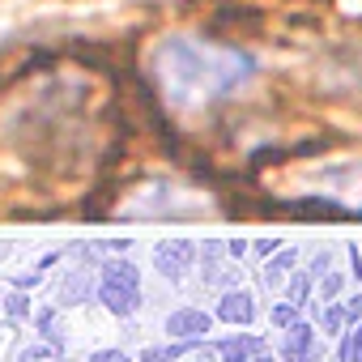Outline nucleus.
<instances>
[{"instance_id": "nucleus-1", "label": "nucleus", "mask_w": 362, "mask_h": 362, "mask_svg": "<svg viewBox=\"0 0 362 362\" xmlns=\"http://www.w3.org/2000/svg\"><path fill=\"white\" fill-rule=\"evenodd\" d=\"M252 73H256V60L247 52L201 43L192 35L162 39V47L153 56V81H158L162 98L179 111L209 107V103L243 90L252 81Z\"/></svg>"}, {"instance_id": "nucleus-2", "label": "nucleus", "mask_w": 362, "mask_h": 362, "mask_svg": "<svg viewBox=\"0 0 362 362\" xmlns=\"http://www.w3.org/2000/svg\"><path fill=\"white\" fill-rule=\"evenodd\" d=\"M94 298L111 315L128 320L141 307V273H136V264L132 260H98V290H94Z\"/></svg>"}, {"instance_id": "nucleus-3", "label": "nucleus", "mask_w": 362, "mask_h": 362, "mask_svg": "<svg viewBox=\"0 0 362 362\" xmlns=\"http://www.w3.org/2000/svg\"><path fill=\"white\" fill-rule=\"evenodd\" d=\"M153 269L170 281H184L192 269H197V243L188 239H170V243H158L153 247Z\"/></svg>"}, {"instance_id": "nucleus-4", "label": "nucleus", "mask_w": 362, "mask_h": 362, "mask_svg": "<svg viewBox=\"0 0 362 362\" xmlns=\"http://www.w3.org/2000/svg\"><path fill=\"white\" fill-rule=\"evenodd\" d=\"M214 328V315L201 307H179L166 315V332L170 341H205V332Z\"/></svg>"}, {"instance_id": "nucleus-5", "label": "nucleus", "mask_w": 362, "mask_h": 362, "mask_svg": "<svg viewBox=\"0 0 362 362\" xmlns=\"http://www.w3.org/2000/svg\"><path fill=\"white\" fill-rule=\"evenodd\" d=\"M281 362H320V349H315V332L307 320H294L286 328V341H281Z\"/></svg>"}, {"instance_id": "nucleus-6", "label": "nucleus", "mask_w": 362, "mask_h": 362, "mask_svg": "<svg viewBox=\"0 0 362 362\" xmlns=\"http://www.w3.org/2000/svg\"><path fill=\"white\" fill-rule=\"evenodd\" d=\"M218 320L222 324H235V328H247L256 320V298L247 290H226L218 298Z\"/></svg>"}, {"instance_id": "nucleus-7", "label": "nucleus", "mask_w": 362, "mask_h": 362, "mask_svg": "<svg viewBox=\"0 0 362 362\" xmlns=\"http://www.w3.org/2000/svg\"><path fill=\"white\" fill-rule=\"evenodd\" d=\"M256 354H264V341H260V337L239 332V337L218 341V358H222V362H252Z\"/></svg>"}, {"instance_id": "nucleus-8", "label": "nucleus", "mask_w": 362, "mask_h": 362, "mask_svg": "<svg viewBox=\"0 0 362 362\" xmlns=\"http://www.w3.org/2000/svg\"><path fill=\"white\" fill-rule=\"evenodd\" d=\"M98 290V273H90V269H77L73 277H64V286H60V303H69V307H77L86 294H94Z\"/></svg>"}, {"instance_id": "nucleus-9", "label": "nucleus", "mask_w": 362, "mask_h": 362, "mask_svg": "<svg viewBox=\"0 0 362 362\" xmlns=\"http://www.w3.org/2000/svg\"><path fill=\"white\" fill-rule=\"evenodd\" d=\"M290 209L303 214V218H345V209L337 201H328V197H307V201H294Z\"/></svg>"}, {"instance_id": "nucleus-10", "label": "nucleus", "mask_w": 362, "mask_h": 362, "mask_svg": "<svg viewBox=\"0 0 362 362\" xmlns=\"http://www.w3.org/2000/svg\"><path fill=\"white\" fill-rule=\"evenodd\" d=\"M197 341H170V345H149L136 362H175V358H184Z\"/></svg>"}, {"instance_id": "nucleus-11", "label": "nucleus", "mask_w": 362, "mask_h": 362, "mask_svg": "<svg viewBox=\"0 0 362 362\" xmlns=\"http://www.w3.org/2000/svg\"><path fill=\"white\" fill-rule=\"evenodd\" d=\"M311 294H315V277H311V273H294V277L286 281V298H290L294 307H307Z\"/></svg>"}, {"instance_id": "nucleus-12", "label": "nucleus", "mask_w": 362, "mask_h": 362, "mask_svg": "<svg viewBox=\"0 0 362 362\" xmlns=\"http://www.w3.org/2000/svg\"><path fill=\"white\" fill-rule=\"evenodd\" d=\"M294 264H298V252H294V247H286L277 260H269V264H264V281H269V286H277V281H281Z\"/></svg>"}, {"instance_id": "nucleus-13", "label": "nucleus", "mask_w": 362, "mask_h": 362, "mask_svg": "<svg viewBox=\"0 0 362 362\" xmlns=\"http://www.w3.org/2000/svg\"><path fill=\"white\" fill-rule=\"evenodd\" d=\"M315 290H320V298H324V303H341V294H345V273H341V269H328V273H324V281H320Z\"/></svg>"}, {"instance_id": "nucleus-14", "label": "nucleus", "mask_w": 362, "mask_h": 362, "mask_svg": "<svg viewBox=\"0 0 362 362\" xmlns=\"http://www.w3.org/2000/svg\"><path fill=\"white\" fill-rule=\"evenodd\" d=\"M320 324H324V332H332V337H341L345 328H354V324H349V315H345V303H328Z\"/></svg>"}, {"instance_id": "nucleus-15", "label": "nucleus", "mask_w": 362, "mask_h": 362, "mask_svg": "<svg viewBox=\"0 0 362 362\" xmlns=\"http://www.w3.org/2000/svg\"><path fill=\"white\" fill-rule=\"evenodd\" d=\"M269 320H273V328H290L294 320H298V307L286 298V303H273V311H269Z\"/></svg>"}, {"instance_id": "nucleus-16", "label": "nucleus", "mask_w": 362, "mask_h": 362, "mask_svg": "<svg viewBox=\"0 0 362 362\" xmlns=\"http://www.w3.org/2000/svg\"><path fill=\"white\" fill-rule=\"evenodd\" d=\"M5 307H9V315H18V320H22V315H30V298H26V294H9V298H5Z\"/></svg>"}, {"instance_id": "nucleus-17", "label": "nucleus", "mask_w": 362, "mask_h": 362, "mask_svg": "<svg viewBox=\"0 0 362 362\" xmlns=\"http://www.w3.org/2000/svg\"><path fill=\"white\" fill-rule=\"evenodd\" d=\"M90 362H132L124 349H98V354H90Z\"/></svg>"}, {"instance_id": "nucleus-18", "label": "nucleus", "mask_w": 362, "mask_h": 362, "mask_svg": "<svg viewBox=\"0 0 362 362\" xmlns=\"http://www.w3.org/2000/svg\"><path fill=\"white\" fill-rule=\"evenodd\" d=\"M39 281H43V269H35V273H22V277H13V286H18V290H35Z\"/></svg>"}, {"instance_id": "nucleus-19", "label": "nucleus", "mask_w": 362, "mask_h": 362, "mask_svg": "<svg viewBox=\"0 0 362 362\" xmlns=\"http://www.w3.org/2000/svg\"><path fill=\"white\" fill-rule=\"evenodd\" d=\"M354 362H362V320L354 324Z\"/></svg>"}, {"instance_id": "nucleus-20", "label": "nucleus", "mask_w": 362, "mask_h": 362, "mask_svg": "<svg viewBox=\"0 0 362 362\" xmlns=\"http://www.w3.org/2000/svg\"><path fill=\"white\" fill-rule=\"evenodd\" d=\"M256 252H260V256H273V252H277V239H260Z\"/></svg>"}, {"instance_id": "nucleus-21", "label": "nucleus", "mask_w": 362, "mask_h": 362, "mask_svg": "<svg viewBox=\"0 0 362 362\" xmlns=\"http://www.w3.org/2000/svg\"><path fill=\"white\" fill-rule=\"evenodd\" d=\"M252 362H273V358H269V354H256V358H252Z\"/></svg>"}, {"instance_id": "nucleus-22", "label": "nucleus", "mask_w": 362, "mask_h": 362, "mask_svg": "<svg viewBox=\"0 0 362 362\" xmlns=\"http://www.w3.org/2000/svg\"><path fill=\"white\" fill-rule=\"evenodd\" d=\"M358 298H362V294H358Z\"/></svg>"}]
</instances>
